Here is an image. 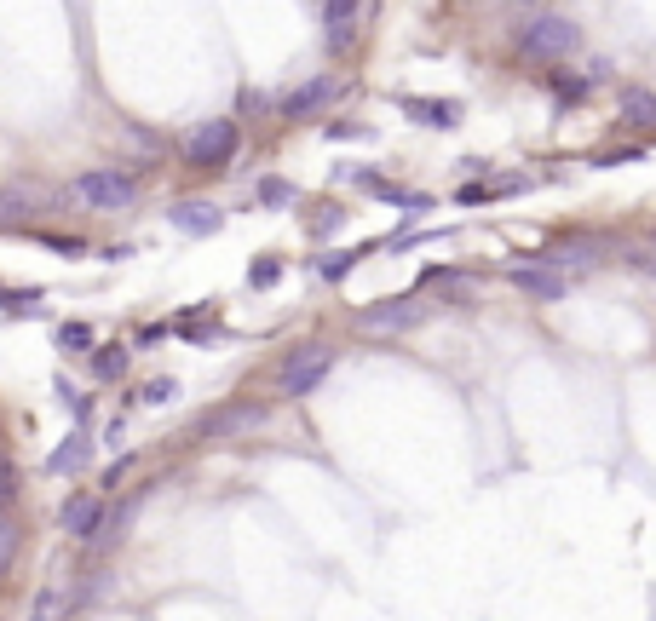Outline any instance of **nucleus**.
Masks as SVG:
<instances>
[{
    "instance_id": "f8f14e48",
    "label": "nucleus",
    "mask_w": 656,
    "mask_h": 621,
    "mask_svg": "<svg viewBox=\"0 0 656 621\" xmlns=\"http://www.w3.org/2000/svg\"><path fill=\"white\" fill-rule=\"evenodd\" d=\"M616 110H622V121H628V127H645V133H651V127H656V92H651V87H622Z\"/></svg>"
},
{
    "instance_id": "6ab92c4d",
    "label": "nucleus",
    "mask_w": 656,
    "mask_h": 621,
    "mask_svg": "<svg viewBox=\"0 0 656 621\" xmlns=\"http://www.w3.org/2000/svg\"><path fill=\"white\" fill-rule=\"evenodd\" d=\"M277 276H282L277 259H259V265H248V288H277Z\"/></svg>"
},
{
    "instance_id": "b1692460",
    "label": "nucleus",
    "mask_w": 656,
    "mask_h": 621,
    "mask_svg": "<svg viewBox=\"0 0 656 621\" xmlns=\"http://www.w3.org/2000/svg\"><path fill=\"white\" fill-rule=\"evenodd\" d=\"M18 207H35V196H29V190H0V213H18Z\"/></svg>"
},
{
    "instance_id": "39448f33",
    "label": "nucleus",
    "mask_w": 656,
    "mask_h": 621,
    "mask_svg": "<svg viewBox=\"0 0 656 621\" xmlns=\"http://www.w3.org/2000/svg\"><path fill=\"white\" fill-rule=\"evenodd\" d=\"M421 322H426V305L415 294L380 299L369 311H357V328H363V334H403V328H421Z\"/></svg>"
},
{
    "instance_id": "5701e85b",
    "label": "nucleus",
    "mask_w": 656,
    "mask_h": 621,
    "mask_svg": "<svg viewBox=\"0 0 656 621\" xmlns=\"http://www.w3.org/2000/svg\"><path fill=\"white\" fill-rule=\"evenodd\" d=\"M352 265H357V253H334V259H323V276H328V282H340Z\"/></svg>"
},
{
    "instance_id": "f257e3e1",
    "label": "nucleus",
    "mask_w": 656,
    "mask_h": 621,
    "mask_svg": "<svg viewBox=\"0 0 656 621\" xmlns=\"http://www.w3.org/2000/svg\"><path fill=\"white\" fill-rule=\"evenodd\" d=\"M576 41H582V29L570 18H559V12H530V18L518 23V52H524V58H541V64L576 52Z\"/></svg>"
},
{
    "instance_id": "9b49d317",
    "label": "nucleus",
    "mask_w": 656,
    "mask_h": 621,
    "mask_svg": "<svg viewBox=\"0 0 656 621\" xmlns=\"http://www.w3.org/2000/svg\"><path fill=\"white\" fill-rule=\"evenodd\" d=\"M403 115L421 121V127H455V121H461V104H455V98H403Z\"/></svg>"
},
{
    "instance_id": "6e6552de",
    "label": "nucleus",
    "mask_w": 656,
    "mask_h": 621,
    "mask_svg": "<svg viewBox=\"0 0 656 621\" xmlns=\"http://www.w3.org/2000/svg\"><path fill=\"white\" fill-rule=\"evenodd\" d=\"M167 219H173V230H185V236H219L225 230V213L213 202H179Z\"/></svg>"
},
{
    "instance_id": "f3484780",
    "label": "nucleus",
    "mask_w": 656,
    "mask_h": 621,
    "mask_svg": "<svg viewBox=\"0 0 656 621\" xmlns=\"http://www.w3.org/2000/svg\"><path fill=\"white\" fill-rule=\"evenodd\" d=\"M553 98H559V104H576V98H587V81H582V75H564V69H559V75H553Z\"/></svg>"
},
{
    "instance_id": "4be33fe9",
    "label": "nucleus",
    "mask_w": 656,
    "mask_h": 621,
    "mask_svg": "<svg viewBox=\"0 0 656 621\" xmlns=\"http://www.w3.org/2000/svg\"><path fill=\"white\" fill-rule=\"evenodd\" d=\"M179 397V380H150L144 386V403H173Z\"/></svg>"
},
{
    "instance_id": "ddd939ff",
    "label": "nucleus",
    "mask_w": 656,
    "mask_h": 621,
    "mask_svg": "<svg viewBox=\"0 0 656 621\" xmlns=\"http://www.w3.org/2000/svg\"><path fill=\"white\" fill-rule=\"evenodd\" d=\"M323 23H328V46H352V35H357V6H352V0H328V6H323Z\"/></svg>"
},
{
    "instance_id": "412c9836",
    "label": "nucleus",
    "mask_w": 656,
    "mask_h": 621,
    "mask_svg": "<svg viewBox=\"0 0 656 621\" xmlns=\"http://www.w3.org/2000/svg\"><path fill=\"white\" fill-rule=\"evenodd\" d=\"M12 495H18V466H12V460L0 455V512L12 506Z\"/></svg>"
},
{
    "instance_id": "9d476101",
    "label": "nucleus",
    "mask_w": 656,
    "mask_h": 621,
    "mask_svg": "<svg viewBox=\"0 0 656 621\" xmlns=\"http://www.w3.org/2000/svg\"><path fill=\"white\" fill-rule=\"evenodd\" d=\"M98 529H104V501H98V495H75V501H64V535L93 541Z\"/></svg>"
},
{
    "instance_id": "1a4fd4ad",
    "label": "nucleus",
    "mask_w": 656,
    "mask_h": 621,
    "mask_svg": "<svg viewBox=\"0 0 656 621\" xmlns=\"http://www.w3.org/2000/svg\"><path fill=\"white\" fill-rule=\"evenodd\" d=\"M254 426H265V409H259V403H231V409H219V414L202 420L208 437H236V432H254Z\"/></svg>"
},
{
    "instance_id": "a878e982",
    "label": "nucleus",
    "mask_w": 656,
    "mask_h": 621,
    "mask_svg": "<svg viewBox=\"0 0 656 621\" xmlns=\"http://www.w3.org/2000/svg\"><path fill=\"white\" fill-rule=\"evenodd\" d=\"M633 271H645V276H656V253H633Z\"/></svg>"
},
{
    "instance_id": "423d86ee",
    "label": "nucleus",
    "mask_w": 656,
    "mask_h": 621,
    "mask_svg": "<svg viewBox=\"0 0 656 621\" xmlns=\"http://www.w3.org/2000/svg\"><path fill=\"white\" fill-rule=\"evenodd\" d=\"M334 92H340V75H311V81H300V87L282 98V115H288V121H305V115L323 110Z\"/></svg>"
},
{
    "instance_id": "393cba45",
    "label": "nucleus",
    "mask_w": 656,
    "mask_h": 621,
    "mask_svg": "<svg viewBox=\"0 0 656 621\" xmlns=\"http://www.w3.org/2000/svg\"><path fill=\"white\" fill-rule=\"evenodd\" d=\"M328 138H334V144H340V138H369V127H357V121H346V127H340V121H334V127H328Z\"/></svg>"
},
{
    "instance_id": "20e7f679",
    "label": "nucleus",
    "mask_w": 656,
    "mask_h": 621,
    "mask_svg": "<svg viewBox=\"0 0 656 621\" xmlns=\"http://www.w3.org/2000/svg\"><path fill=\"white\" fill-rule=\"evenodd\" d=\"M236 150H242L236 121H202V127L185 138V161L196 167V173H208V167H231Z\"/></svg>"
},
{
    "instance_id": "7ed1b4c3",
    "label": "nucleus",
    "mask_w": 656,
    "mask_h": 621,
    "mask_svg": "<svg viewBox=\"0 0 656 621\" xmlns=\"http://www.w3.org/2000/svg\"><path fill=\"white\" fill-rule=\"evenodd\" d=\"M328 368H334V345H300V351H288L277 368L282 397H311L328 380Z\"/></svg>"
},
{
    "instance_id": "0eeeda50",
    "label": "nucleus",
    "mask_w": 656,
    "mask_h": 621,
    "mask_svg": "<svg viewBox=\"0 0 656 621\" xmlns=\"http://www.w3.org/2000/svg\"><path fill=\"white\" fill-rule=\"evenodd\" d=\"M507 282H513L518 294H530V299H541V305H553V299H564V282L559 271H547V265H507Z\"/></svg>"
},
{
    "instance_id": "4468645a",
    "label": "nucleus",
    "mask_w": 656,
    "mask_h": 621,
    "mask_svg": "<svg viewBox=\"0 0 656 621\" xmlns=\"http://www.w3.org/2000/svg\"><path fill=\"white\" fill-rule=\"evenodd\" d=\"M87 455H93V443L75 432V437H64V449H52L47 472H75V466H87Z\"/></svg>"
},
{
    "instance_id": "dca6fc26",
    "label": "nucleus",
    "mask_w": 656,
    "mask_h": 621,
    "mask_svg": "<svg viewBox=\"0 0 656 621\" xmlns=\"http://www.w3.org/2000/svg\"><path fill=\"white\" fill-rule=\"evenodd\" d=\"M259 202L265 207H294L300 202V190H294L288 179H259Z\"/></svg>"
},
{
    "instance_id": "2eb2a0df",
    "label": "nucleus",
    "mask_w": 656,
    "mask_h": 621,
    "mask_svg": "<svg viewBox=\"0 0 656 621\" xmlns=\"http://www.w3.org/2000/svg\"><path fill=\"white\" fill-rule=\"evenodd\" d=\"M93 374L98 380H121V374H127V351H121V345H98L93 351Z\"/></svg>"
},
{
    "instance_id": "f03ea898",
    "label": "nucleus",
    "mask_w": 656,
    "mask_h": 621,
    "mask_svg": "<svg viewBox=\"0 0 656 621\" xmlns=\"http://www.w3.org/2000/svg\"><path fill=\"white\" fill-rule=\"evenodd\" d=\"M70 196L98 207V213H116V207L139 202V184H133V173H121V167H87V173L70 184Z\"/></svg>"
},
{
    "instance_id": "aec40b11",
    "label": "nucleus",
    "mask_w": 656,
    "mask_h": 621,
    "mask_svg": "<svg viewBox=\"0 0 656 621\" xmlns=\"http://www.w3.org/2000/svg\"><path fill=\"white\" fill-rule=\"evenodd\" d=\"M12 558H18V524H12V518L0 512V570H6Z\"/></svg>"
},
{
    "instance_id": "a211bd4d",
    "label": "nucleus",
    "mask_w": 656,
    "mask_h": 621,
    "mask_svg": "<svg viewBox=\"0 0 656 621\" xmlns=\"http://www.w3.org/2000/svg\"><path fill=\"white\" fill-rule=\"evenodd\" d=\"M58 345H64V351H87V345H93V328H87V322H64V328H58Z\"/></svg>"
}]
</instances>
